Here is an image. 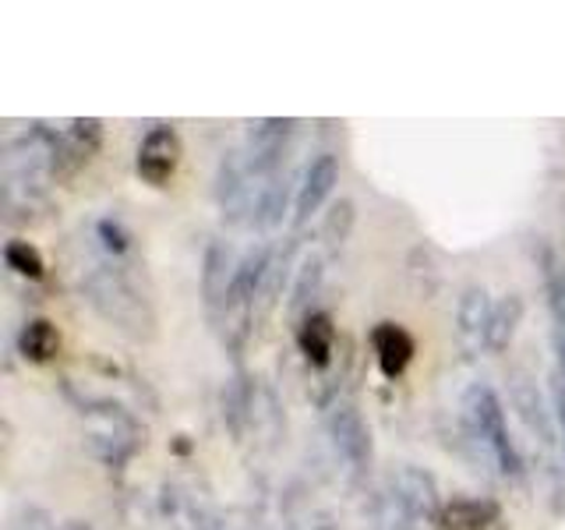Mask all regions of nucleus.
Returning a JSON list of instances; mask_svg holds the SVG:
<instances>
[{"label": "nucleus", "mask_w": 565, "mask_h": 530, "mask_svg": "<svg viewBox=\"0 0 565 530\" xmlns=\"http://www.w3.org/2000/svg\"><path fill=\"white\" fill-rule=\"evenodd\" d=\"M135 262H117L99 255L96 247L78 241L75 255V287L82 300L93 308L106 326H114L128 340H152L156 336V308L138 287L131 273Z\"/></svg>", "instance_id": "obj_1"}, {"label": "nucleus", "mask_w": 565, "mask_h": 530, "mask_svg": "<svg viewBox=\"0 0 565 530\" xmlns=\"http://www.w3.org/2000/svg\"><path fill=\"white\" fill-rule=\"evenodd\" d=\"M64 177L50 120H35L4 146V205L14 216H32L43 205L50 184Z\"/></svg>", "instance_id": "obj_2"}, {"label": "nucleus", "mask_w": 565, "mask_h": 530, "mask_svg": "<svg viewBox=\"0 0 565 530\" xmlns=\"http://www.w3.org/2000/svg\"><path fill=\"white\" fill-rule=\"evenodd\" d=\"M216 199L226 220L241 226H276L287 212V170L265 173L247 167V159L234 149L223 156L216 173Z\"/></svg>", "instance_id": "obj_3"}, {"label": "nucleus", "mask_w": 565, "mask_h": 530, "mask_svg": "<svg viewBox=\"0 0 565 530\" xmlns=\"http://www.w3.org/2000/svg\"><path fill=\"white\" fill-rule=\"evenodd\" d=\"M75 411L82 421L85 446L103 467H124L141 446V424L128 406H120L110 396L82 393L75 396Z\"/></svg>", "instance_id": "obj_4"}, {"label": "nucleus", "mask_w": 565, "mask_h": 530, "mask_svg": "<svg viewBox=\"0 0 565 530\" xmlns=\"http://www.w3.org/2000/svg\"><path fill=\"white\" fill-rule=\"evenodd\" d=\"M463 428L470 442L502 477H523V456L509 435L499 393L488 382H473L463 393Z\"/></svg>", "instance_id": "obj_5"}, {"label": "nucleus", "mask_w": 565, "mask_h": 530, "mask_svg": "<svg viewBox=\"0 0 565 530\" xmlns=\"http://www.w3.org/2000/svg\"><path fill=\"white\" fill-rule=\"evenodd\" d=\"M438 485L420 467L388 474L375 499V530H428L438 520Z\"/></svg>", "instance_id": "obj_6"}, {"label": "nucleus", "mask_w": 565, "mask_h": 530, "mask_svg": "<svg viewBox=\"0 0 565 530\" xmlns=\"http://www.w3.org/2000/svg\"><path fill=\"white\" fill-rule=\"evenodd\" d=\"M326 435L332 442L335 459H343L350 474H364L371 467V432L361 411L350 400H340L326 414Z\"/></svg>", "instance_id": "obj_7"}, {"label": "nucleus", "mask_w": 565, "mask_h": 530, "mask_svg": "<svg viewBox=\"0 0 565 530\" xmlns=\"http://www.w3.org/2000/svg\"><path fill=\"white\" fill-rule=\"evenodd\" d=\"M290 141H294V120L269 117V120L247 124L244 146L237 152L247 159V167L265 170V173H276V170H287Z\"/></svg>", "instance_id": "obj_8"}, {"label": "nucleus", "mask_w": 565, "mask_h": 530, "mask_svg": "<svg viewBox=\"0 0 565 530\" xmlns=\"http://www.w3.org/2000/svg\"><path fill=\"white\" fill-rule=\"evenodd\" d=\"M177 167H181V138L170 124H156L138 146V177L152 188H167Z\"/></svg>", "instance_id": "obj_9"}, {"label": "nucleus", "mask_w": 565, "mask_h": 530, "mask_svg": "<svg viewBox=\"0 0 565 530\" xmlns=\"http://www.w3.org/2000/svg\"><path fill=\"white\" fill-rule=\"evenodd\" d=\"M491 322H494V300L484 287H467L456 305V329L459 343L470 353H491Z\"/></svg>", "instance_id": "obj_10"}, {"label": "nucleus", "mask_w": 565, "mask_h": 530, "mask_svg": "<svg viewBox=\"0 0 565 530\" xmlns=\"http://www.w3.org/2000/svg\"><path fill=\"white\" fill-rule=\"evenodd\" d=\"M53 141H57L64 173L85 167L103 146V124L93 117H75V120H50Z\"/></svg>", "instance_id": "obj_11"}, {"label": "nucleus", "mask_w": 565, "mask_h": 530, "mask_svg": "<svg viewBox=\"0 0 565 530\" xmlns=\"http://www.w3.org/2000/svg\"><path fill=\"white\" fill-rule=\"evenodd\" d=\"M335 181H340V163H335V156L332 152H318L308 163L305 177H300V184H297V199H294L297 223H308L315 212L326 205Z\"/></svg>", "instance_id": "obj_12"}, {"label": "nucleus", "mask_w": 565, "mask_h": 530, "mask_svg": "<svg viewBox=\"0 0 565 530\" xmlns=\"http://www.w3.org/2000/svg\"><path fill=\"white\" fill-rule=\"evenodd\" d=\"M512 403H516V411H520L526 428L537 435V442H541L547 453H552L555 449L552 414H547V406H544V400L537 393V382L530 379V375H523V371H516V375H512Z\"/></svg>", "instance_id": "obj_13"}, {"label": "nucleus", "mask_w": 565, "mask_h": 530, "mask_svg": "<svg viewBox=\"0 0 565 530\" xmlns=\"http://www.w3.org/2000/svg\"><path fill=\"white\" fill-rule=\"evenodd\" d=\"M371 343H375V358L385 379H396L406 371V364L414 361V336L406 332L399 322H382L371 332Z\"/></svg>", "instance_id": "obj_14"}, {"label": "nucleus", "mask_w": 565, "mask_h": 530, "mask_svg": "<svg viewBox=\"0 0 565 530\" xmlns=\"http://www.w3.org/2000/svg\"><path fill=\"white\" fill-rule=\"evenodd\" d=\"M237 262L234 252L223 244V241H212L209 252H205V269H202V290H205V305L216 311L226 305V294H230V283H234L237 273Z\"/></svg>", "instance_id": "obj_15"}, {"label": "nucleus", "mask_w": 565, "mask_h": 530, "mask_svg": "<svg viewBox=\"0 0 565 530\" xmlns=\"http://www.w3.org/2000/svg\"><path fill=\"white\" fill-rule=\"evenodd\" d=\"M544 290H547V311H552V336H555V353L565 375V262L547 258L544 262Z\"/></svg>", "instance_id": "obj_16"}, {"label": "nucleus", "mask_w": 565, "mask_h": 530, "mask_svg": "<svg viewBox=\"0 0 565 530\" xmlns=\"http://www.w3.org/2000/svg\"><path fill=\"white\" fill-rule=\"evenodd\" d=\"M297 343H300V353L308 358V364L315 368H326L332 361V322L329 315L315 311L305 318V326L297 332Z\"/></svg>", "instance_id": "obj_17"}, {"label": "nucleus", "mask_w": 565, "mask_h": 530, "mask_svg": "<svg viewBox=\"0 0 565 530\" xmlns=\"http://www.w3.org/2000/svg\"><path fill=\"white\" fill-rule=\"evenodd\" d=\"M18 350L25 353L29 361H50L53 353L61 350V332L57 326L50 322V318H32V322H25L22 336H18Z\"/></svg>", "instance_id": "obj_18"}, {"label": "nucleus", "mask_w": 565, "mask_h": 530, "mask_svg": "<svg viewBox=\"0 0 565 530\" xmlns=\"http://www.w3.org/2000/svg\"><path fill=\"white\" fill-rule=\"evenodd\" d=\"M523 318V300L520 294H505L502 300H494V322H491V353H502L512 336H516V326Z\"/></svg>", "instance_id": "obj_19"}, {"label": "nucleus", "mask_w": 565, "mask_h": 530, "mask_svg": "<svg viewBox=\"0 0 565 530\" xmlns=\"http://www.w3.org/2000/svg\"><path fill=\"white\" fill-rule=\"evenodd\" d=\"M491 517H494V509L488 502L456 499L446 512H441V523H446V530H488Z\"/></svg>", "instance_id": "obj_20"}, {"label": "nucleus", "mask_w": 565, "mask_h": 530, "mask_svg": "<svg viewBox=\"0 0 565 530\" xmlns=\"http://www.w3.org/2000/svg\"><path fill=\"white\" fill-rule=\"evenodd\" d=\"M318 287H322V258L318 255H308L305 262H300V269L294 276V287H290V308L300 311L311 305V297L318 294Z\"/></svg>", "instance_id": "obj_21"}, {"label": "nucleus", "mask_w": 565, "mask_h": 530, "mask_svg": "<svg viewBox=\"0 0 565 530\" xmlns=\"http://www.w3.org/2000/svg\"><path fill=\"white\" fill-rule=\"evenodd\" d=\"M4 262H8V269H14L18 276H29V279H40L46 273V265H43V255L35 252V247L29 241H8L4 247Z\"/></svg>", "instance_id": "obj_22"}, {"label": "nucleus", "mask_w": 565, "mask_h": 530, "mask_svg": "<svg viewBox=\"0 0 565 530\" xmlns=\"http://www.w3.org/2000/svg\"><path fill=\"white\" fill-rule=\"evenodd\" d=\"M11 530H88V527H82V523H67V527H61L57 520L50 517L46 509L25 506V509H18V517L11 520Z\"/></svg>", "instance_id": "obj_23"}, {"label": "nucleus", "mask_w": 565, "mask_h": 530, "mask_svg": "<svg viewBox=\"0 0 565 530\" xmlns=\"http://www.w3.org/2000/svg\"><path fill=\"white\" fill-rule=\"evenodd\" d=\"M552 403H555V421H558V432L565 438V375L558 371V375L552 379Z\"/></svg>", "instance_id": "obj_24"}]
</instances>
